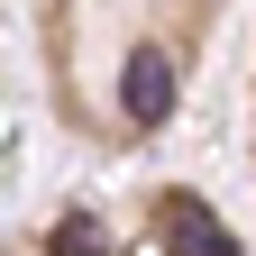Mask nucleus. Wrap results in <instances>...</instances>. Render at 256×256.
<instances>
[{"instance_id": "nucleus-1", "label": "nucleus", "mask_w": 256, "mask_h": 256, "mask_svg": "<svg viewBox=\"0 0 256 256\" xmlns=\"http://www.w3.org/2000/svg\"><path fill=\"white\" fill-rule=\"evenodd\" d=\"M119 110L138 119V128H165V110H174V64L156 55V46L128 55V74H119Z\"/></svg>"}, {"instance_id": "nucleus-2", "label": "nucleus", "mask_w": 256, "mask_h": 256, "mask_svg": "<svg viewBox=\"0 0 256 256\" xmlns=\"http://www.w3.org/2000/svg\"><path fill=\"white\" fill-rule=\"evenodd\" d=\"M165 256H229V229H220L192 192H174L165 202Z\"/></svg>"}, {"instance_id": "nucleus-3", "label": "nucleus", "mask_w": 256, "mask_h": 256, "mask_svg": "<svg viewBox=\"0 0 256 256\" xmlns=\"http://www.w3.org/2000/svg\"><path fill=\"white\" fill-rule=\"evenodd\" d=\"M46 256H110V247H101V220H82V210H74V220L55 229V247H46Z\"/></svg>"}]
</instances>
